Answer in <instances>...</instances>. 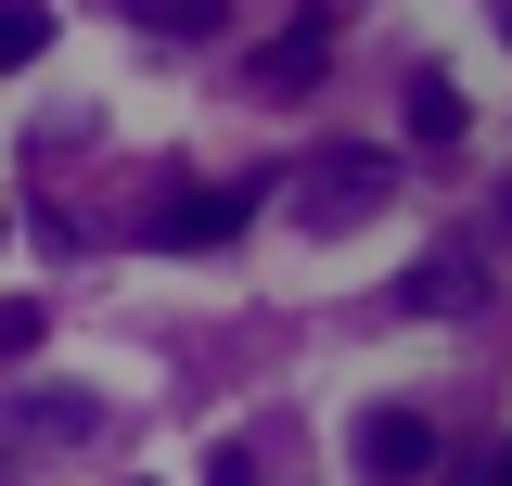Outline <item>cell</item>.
<instances>
[{
	"label": "cell",
	"mask_w": 512,
	"mask_h": 486,
	"mask_svg": "<svg viewBox=\"0 0 512 486\" xmlns=\"http://www.w3.org/2000/svg\"><path fill=\"white\" fill-rule=\"evenodd\" d=\"M487 486H512V448H500V474H487Z\"/></svg>",
	"instance_id": "obj_11"
},
{
	"label": "cell",
	"mask_w": 512,
	"mask_h": 486,
	"mask_svg": "<svg viewBox=\"0 0 512 486\" xmlns=\"http://www.w3.org/2000/svg\"><path fill=\"white\" fill-rule=\"evenodd\" d=\"M474 295V269H461V256H436V269H410V307H461Z\"/></svg>",
	"instance_id": "obj_8"
},
{
	"label": "cell",
	"mask_w": 512,
	"mask_h": 486,
	"mask_svg": "<svg viewBox=\"0 0 512 486\" xmlns=\"http://www.w3.org/2000/svg\"><path fill=\"white\" fill-rule=\"evenodd\" d=\"M256 77H269L282 103H295V90H320V77H333V13H295V26H282V52L256 64Z\"/></svg>",
	"instance_id": "obj_4"
},
{
	"label": "cell",
	"mask_w": 512,
	"mask_h": 486,
	"mask_svg": "<svg viewBox=\"0 0 512 486\" xmlns=\"http://www.w3.org/2000/svg\"><path fill=\"white\" fill-rule=\"evenodd\" d=\"M52 52V0H0V77Z\"/></svg>",
	"instance_id": "obj_7"
},
{
	"label": "cell",
	"mask_w": 512,
	"mask_h": 486,
	"mask_svg": "<svg viewBox=\"0 0 512 486\" xmlns=\"http://www.w3.org/2000/svg\"><path fill=\"white\" fill-rule=\"evenodd\" d=\"M205 486H256V435H218V461H205Z\"/></svg>",
	"instance_id": "obj_10"
},
{
	"label": "cell",
	"mask_w": 512,
	"mask_h": 486,
	"mask_svg": "<svg viewBox=\"0 0 512 486\" xmlns=\"http://www.w3.org/2000/svg\"><path fill=\"white\" fill-rule=\"evenodd\" d=\"M384 192H397V167H384L372 141H346V154H320L308 180L282 192V218H295V231H359V218H372Z\"/></svg>",
	"instance_id": "obj_1"
},
{
	"label": "cell",
	"mask_w": 512,
	"mask_h": 486,
	"mask_svg": "<svg viewBox=\"0 0 512 486\" xmlns=\"http://www.w3.org/2000/svg\"><path fill=\"white\" fill-rule=\"evenodd\" d=\"M256 205H269L256 180H218V192H192V205H167L154 231H167V243H192V256H218V243H244V231H256Z\"/></svg>",
	"instance_id": "obj_3"
},
{
	"label": "cell",
	"mask_w": 512,
	"mask_h": 486,
	"mask_svg": "<svg viewBox=\"0 0 512 486\" xmlns=\"http://www.w3.org/2000/svg\"><path fill=\"white\" fill-rule=\"evenodd\" d=\"M346 461H359V486H410L436 461V423H423V410H359V423H346Z\"/></svg>",
	"instance_id": "obj_2"
},
{
	"label": "cell",
	"mask_w": 512,
	"mask_h": 486,
	"mask_svg": "<svg viewBox=\"0 0 512 486\" xmlns=\"http://www.w3.org/2000/svg\"><path fill=\"white\" fill-rule=\"evenodd\" d=\"M39 333H52L39 307H26V295H0V359H39Z\"/></svg>",
	"instance_id": "obj_9"
},
{
	"label": "cell",
	"mask_w": 512,
	"mask_h": 486,
	"mask_svg": "<svg viewBox=\"0 0 512 486\" xmlns=\"http://www.w3.org/2000/svg\"><path fill=\"white\" fill-rule=\"evenodd\" d=\"M128 26H154V39H218L231 0H128Z\"/></svg>",
	"instance_id": "obj_5"
},
{
	"label": "cell",
	"mask_w": 512,
	"mask_h": 486,
	"mask_svg": "<svg viewBox=\"0 0 512 486\" xmlns=\"http://www.w3.org/2000/svg\"><path fill=\"white\" fill-rule=\"evenodd\" d=\"M410 141H461V77H410Z\"/></svg>",
	"instance_id": "obj_6"
}]
</instances>
